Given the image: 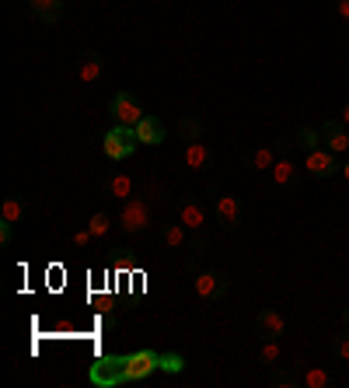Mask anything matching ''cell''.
<instances>
[{"label":"cell","instance_id":"obj_25","mask_svg":"<svg viewBox=\"0 0 349 388\" xmlns=\"http://www.w3.org/2000/svg\"><path fill=\"white\" fill-rule=\"evenodd\" d=\"M272 165H276V151H272V147L252 151V168H255V172H269Z\"/></svg>","mask_w":349,"mask_h":388},{"label":"cell","instance_id":"obj_23","mask_svg":"<svg viewBox=\"0 0 349 388\" xmlns=\"http://www.w3.org/2000/svg\"><path fill=\"white\" fill-rule=\"evenodd\" d=\"M293 140H297V147H300L304 154H311V151H318V140H322V130H311V126H300Z\"/></svg>","mask_w":349,"mask_h":388},{"label":"cell","instance_id":"obj_19","mask_svg":"<svg viewBox=\"0 0 349 388\" xmlns=\"http://www.w3.org/2000/svg\"><path fill=\"white\" fill-rule=\"evenodd\" d=\"M300 371H304L300 361H297L290 371H279V368L272 364V378H269V382H272L276 388H300Z\"/></svg>","mask_w":349,"mask_h":388},{"label":"cell","instance_id":"obj_9","mask_svg":"<svg viewBox=\"0 0 349 388\" xmlns=\"http://www.w3.org/2000/svg\"><path fill=\"white\" fill-rule=\"evenodd\" d=\"M322 140L332 154H346L349 151V130L343 126V119H325L322 126Z\"/></svg>","mask_w":349,"mask_h":388},{"label":"cell","instance_id":"obj_20","mask_svg":"<svg viewBox=\"0 0 349 388\" xmlns=\"http://www.w3.org/2000/svg\"><path fill=\"white\" fill-rule=\"evenodd\" d=\"M178 133H182L185 144L203 140V119H199V115H182V119H178Z\"/></svg>","mask_w":349,"mask_h":388},{"label":"cell","instance_id":"obj_3","mask_svg":"<svg viewBox=\"0 0 349 388\" xmlns=\"http://www.w3.org/2000/svg\"><path fill=\"white\" fill-rule=\"evenodd\" d=\"M91 385L98 388L126 385V357H98L91 364Z\"/></svg>","mask_w":349,"mask_h":388},{"label":"cell","instance_id":"obj_24","mask_svg":"<svg viewBox=\"0 0 349 388\" xmlns=\"http://www.w3.org/2000/svg\"><path fill=\"white\" fill-rule=\"evenodd\" d=\"M206 249H210V238L203 234V231H192V242H189V270H196V263L206 256Z\"/></svg>","mask_w":349,"mask_h":388},{"label":"cell","instance_id":"obj_5","mask_svg":"<svg viewBox=\"0 0 349 388\" xmlns=\"http://www.w3.org/2000/svg\"><path fill=\"white\" fill-rule=\"evenodd\" d=\"M213 203H217V224H220L224 231H238L241 220H245V206H241V199L231 196V193H224V196H217Z\"/></svg>","mask_w":349,"mask_h":388},{"label":"cell","instance_id":"obj_12","mask_svg":"<svg viewBox=\"0 0 349 388\" xmlns=\"http://www.w3.org/2000/svg\"><path fill=\"white\" fill-rule=\"evenodd\" d=\"M101 189H105V196H112V199L126 203V199L133 196V179H129V175H122V172H112V175H105Z\"/></svg>","mask_w":349,"mask_h":388},{"label":"cell","instance_id":"obj_14","mask_svg":"<svg viewBox=\"0 0 349 388\" xmlns=\"http://www.w3.org/2000/svg\"><path fill=\"white\" fill-rule=\"evenodd\" d=\"M185 165H189L192 172H203V168L213 165V151H210L203 140H192V144H185Z\"/></svg>","mask_w":349,"mask_h":388},{"label":"cell","instance_id":"obj_4","mask_svg":"<svg viewBox=\"0 0 349 388\" xmlns=\"http://www.w3.org/2000/svg\"><path fill=\"white\" fill-rule=\"evenodd\" d=\"M154 371H161V353L154 350H137L126 357V382H144Z\"/></svg>","mask_w":349,"mask_h":388},{"label":"cell","instance_id":"obj_35","mask_svg":"<svg viewBox=\"0 0 349 388\" xmlns=\"http://www.w3.org/2000/svg\"><path fill=\"white\" fill-rule=\"evenodd\" d=\"M339 119H343V126L349 130V105H343V115H339Z\"/></svg>","mask_w":349,"mask_h":388},{"label":"cell","instance_id":"obj_15","mask_svg":"<svg viewBox=\"0 0 349 388\" xmlns=\"http://www.w3.org/2000/svg\"><path fill=\"white\" fill-rule=\"evenodd\" d=\"M269 172H272V182H276L279 189H293V186H297V172H300V168H297L290 158H276V165H272Z\"/></svg>","mask_w":349,"mask_h":388},{"label":"cell","instance_id":"obj_36","mask_svg":"<svg viewBox=\"0 0 349 388\" xmlns=\"http://www.w3.org/2000/svg\"><path fill=\"white\" fill-rule=\"evenodd\" d=\"M343 325L349 329V308H343Z\"/></svg>","mask_w":349,"mask_h":388},{"label":"cell","instance_id":"obj_17","mask_svg":"<svg viewBox=\"0 0 349 388\" xmlns=\"http://www.w3.org/2000/svg\"><path fill=\"white\" fill-rule=\"evenodd\" d=\"M25 213H28V203H25V196H21V193L4 196V206H0V220L21 224V220H25Z\"/></svg>","mask_w":349,"mask_h":388},{"label":"cell","instance_id":"obj_18","mask_svg":"<svg viewBox=\"0 0 349 388\" xmlns=\"http://www.w3.org/2000/svg\"><path fill=\"white\" fill-rule=\"evenodd\" d=\"M28 7H32V14L39 18V21H60L63 18V0H25Z\"/></svg>","mask_w":349,"mask_h":388},{"label":"cell","instance_id":"obj_10","mask_svg":"<svg viewBox=\"0 0 349 388\" xmlns=\"http://www.w3.org/2000/svg\"><path fill=\"white\" fill-rule=\"evenodd\" d=\"M255 329H259L262 339H276V336H283L286 322H283V315L276 308H262L259 318H255Z\"/></svg>","mask_w":349,"mask_h":388},{"label":"cell","instance_id":"obj_21","mask_svg":"<svg viewBox=\"0 0 349 388\" xmlns=\"http://www.w3.org/2000/svg\"><path fill=\"white\" fill-rule=\"evenodd\" d=\"M332 385V375L322 371V368H304L300 371V388H329Z\"/></svg>","mask_w":349,"mask_h":388},{"label":"cell","instance_id":"obj_33","mask_svg":"<svg viewBox=\"0 0 349 388\" xmlns=\"http://www.w3.org/2000/svg\"><path fill=\"white\" fill-rule=\"evenodd\" d=\"M336 11H339L343 21H349V0H336Z\"/></svg>","mask_w":349,"mask_h":388},{"label":"cell","instance_id":"obj_1","mask_svg":"<svg viewBox=\"0 0 349 388\" xmlns=\"http://www.w3.org/2000/svg\"><path fill=\"white\" fill-rule=\"evenodd\" d=\"M119 224H122V231H129V234L147 231V227L154 224V210H151V203H147V199H140V196H129V199L122 203Z\"/></svg>","mask_w":349,"mask_h":388},{"label":"cell","instance_id":"obj_8","mask_svg":"<svg viewBox=\"0 0 349 388\" xmlns=\"http://www.w3.org/2000/svg\"><path fill=\"white\" fill-rule=\"evenodd\" d=\"M304 168H307L315 179H332V175H339V172H343V165L336 161V154H332V151H311V154H307V161H304Z\"/></svg>","mask_w":349,"mask_h":388},{"label":"cell","instance_id":"obj_13","mask_svg":"<svg viewBox=\"0 0 349 388\" xmlns=\"http://www.w3.org/2000/svg\"><path fill=\"white\" fill-rule=\"evenodd\" d=\"M133 130H137L140 144H147V147H154V144H161V140H165V126H161V119H158V115H144Z\"/></svg>","mask_w":349,"mask_h":388},{"label":"cell","instance_id":"obj_34","mask_svg":"<svg viewBox=\"0 0 349 388\" xmlns=\"http://www.w3.org/2000/svg\"><path fill=\"white\" fill-rule=\"evenodd\" d=\"M115 266H122V270L129 266V256H126V249H119V256H115Z\"/></svg>","mask_w":349,"mask_h":388},{"label":"cell","instance_id":"obj_28","mask_svg":"<svg viewBox=\"0 0 349 388\" xmlns=\"http://www.w3.org/2000/svg\"><path fill=\"white\" fill-rule=\"evenodd\" d=\"M182 368H185L182 353H161V371L165 375H182Z\"/></svg>","mask_w":349,"mask_h":388},{"label":"cell","instance_id":"obj_22","mask_svg":"<svg viewBox=\"0 0 349 388\" xmlns=\"http://www.w3.org/2000/svg\"><path fill=\"white\" fill-rule=\"evenodd\" d=\"M185 238H189V227L178 220V224H168L165 231H161V242H165V249H182L185 245Z\"/></svg>","mask_w":349,"mask_h":388},{"label":"cell","instance_id":"obj_37","mask_svg":"<svg viewBox=\"0 0 349 388\" xmlns=\"http://www.w3.org/2000/svg\"><path fill=\"white\" fill-rule=\"evenodd\" d=\"M343 175H346V182H349V161H346V165H343Z\"/></svg>","mask_w":349,"mask_h":388},{"label":"cell","instance_id":"obj_29","mask_svg":"<svg viewBox=\"0 0 349 388\" xmlns=\"http://www.w3.org/2000/svg\"><path fill=\"white\" fill-rule=\"evenodd\" d=\"M259 357H262V364H276V361H279V346H276V339H265V343H262Z\"/></svg>","mask_w":349,"mask_h":388},{"label":"cell","instance_id":"obj_7","mask_svg":"<svg viewBox=\"0 0 349 388\" xmlns=\"http://www.w3.org/2000/svg\"><path fill=\"white\" fill-rule=\"evenodd\" d=\"M192 291L199 294L203 301H220V297L227 294V273H213V270H206V273H196V280H192Z\"/></svg>","mask_w":349,"mask_h":388},{"label":"cell","instance_id":"obj_26","mask_svg":"<svg viewBox=\"0 0 349 388\" xmlns=\"http://www.w3.org/2000/svg\"><path fill=\"white\" fill-rule=\"evenodd\" d=\"M87 227H91V234H94V238H105V234H108V227H112V220H108V213H91Z\"/></svg>","mask_w":349,"mask_h":388},{"label":"cell","instance_id":"obj_31","mask_svg":"<svg viewBox=\"0 0 349 388\" xmlns=\"http://www.w3.org/2000/svg\"><path fill=\"white\" fill-rule=\"evenodd\" d=\"M11 242H14V224L0 220V245H11Z\"/></svg>","mask_w":349,"mask_h":388},{"label":"cell","instance_id":"obj_30","mask_svg":"<svg viewBox=\"0 0 349 388\" xmlns=\"http://www.w3.org/2000/svg\"><path fill=\"white\" fill-rule=\"evenodd\" d=\"M297 147V140H290V137H276L272 140V151H276V158H290V151Z\"/></svg>","mask_w":349,"mask_h":388},{"label":"cell","instance_id":"obj_2","mask_svg":"<svg viewBox=\"0 0 349 388\" xmlns=\"http://www.w3.org/2000/svg\"><path fill=\"white\" fill-rule=\"evenodd\" d=\"M137 144H140V137H137V130L133 126H115V130H108L105 133V158L108 161H126L133 151H137Z\"/></svg>","mask_w":349,"mask_h":388},{"label":"cell","instance_id":"obj_27","mask_svg":"<svg viewBox=\"0 0 349 388\" xmlns=\"http://www.w3.org/2000/svg\"><path fill=\"white\" fill-rule=\"evenodd\" d=\"M332 350H336V357L339 361H349V329L343 325V332H336L332 336Z\"/></svg>","mask_w":349,"mask_h":388},{"label":"cell","instance_id":"obj_6","mask_svg":"<svg viewBox=\"0 0 349 388\" xmlns=\"http://www.w3.org/2000/svg\"><path fill=\"white\" fill-rule=\"evenodd\" d=\"M112 119H115V126H137L140 119H144V108H140V101L129 95V92H119V95L112 98Z\"/></svg>","mask_w":349,"mask_h":388},{"label":"cell","instance_id":"obj_16","mask_svg":"<svg viewBox=\"0 0 349 388\" xmlns=\"http://www.w3.org/2000/svg\"><path fill=\"white\" fill-rule=\"evenodd\" d=\"M178 220H182L189 231H203V224H206V210H203V203L185 199V203H182V210H178Z\"/></svg>","mask_w":349,"mask_h":388},{"label":"cell","instance_id":"obj_32","mask_svg":"<svg viewBox=\"0 0 349 388\" xmlns=\"http://www.w3.org/2000/svg\"><path fill=\"white\" fill-rule=\"evenodd\" d=\"M91 238H94V234H91V227H84V231H77V234H74V245H77V249H84Z\"/></svg>","mask_w":349,"mask_h":388},{"label":"cell","instance_id":"obj_38","mask_svg":"<svg viewBox=\"0 0 349 388\" xmlns=\"http://www.w3.org/2000/svg\"><path fill=\"white\" fill-rule=\"evenodd\" d=\"M346 46H349V39H346Z\"/></svg>","mask_w":349,"mask_h":388},{"label":"cell","instance_id":"obj_11","mask_svg":"<svg viewBox=\"0 0 349 388\" xmlns=\"http://www.w3.org/2000/svg\"><path fill=\"white\" fill-rule=\"evenodd\" d=\"M101 74H105V60H101L94 49H84L81 60H77V77H81L84 85H94Z\"/></svg>","mask_w":349,"mask_h":388}]
</instances>
